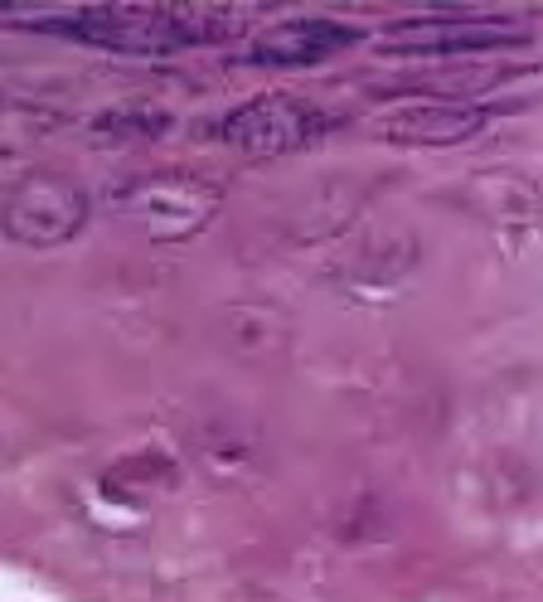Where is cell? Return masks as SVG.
I'll return each instance as SVG.
<instances>
[{
  "label": "cell",
  "mask_w": 543,
  "mask_h": 602,
  "mask_svg": "<svg viewBox=\"0 0 543 602\" xmlns=\"http://www.w3.org/2000/svg\"><path fill=\"white\" fill-rule=\"evenodd\" d=\"M325 131V112L296 98H252L219 122V141H228L243 155H292L301 146H311Z\"/></svg>",
  "instance_id": "obj_4"
},
{
  "label": "cell",
  "mask_w": 543,
  "mask_h": 602,
  "mask_svg": "<svg viewBox=\"0 0 543 602\" xmlns=\"http://www.w3.org/2000/svg\"><path fill=\"white\" fill-rule=\"evenodd\" d=\"M417 248L407 243V238H389V234H373L359 243V252L349 258V277L355 282H393V277H403L413 268Z\"/></svg>",
  "instance_id": "obj_9"
},
{
  "label": "cell",
  "mask_w": 543,
  "mask_h": 602,
  "mask_svg": "<svg viewBox=\"0 0 543 602\" xmlns=\"http://www.w3.org/2000/svg\"><path fill=\"white\" fill-rule=\"evenodd\" d=\"M88 190L64 171H30L0 195V228L25 248H58L88 224Z\"/></svg>",
  "instance_id": "obj_2"
},
{
  "label": "cell",
  "mask_w": 543,
  "mask_h": 602,
  "mask_svg": "<svg viewBox=\"0 0 543 602\" xmlns=\"http://www.w3.org/2000/svg\"><path fill=\"white\" fill-rule=\"evenodd\" d=\"M490 122L486 107H466L451 98H427V102H407L379 117V137L398 141V146H456V141L476 137Z\"/></svg>",
  "instance_id": "obj_6"
},
{
  "label": "cell",
  "mask_w": 543,
  "mask_h": 602,
  "mask_svg": "<svg viewBox=\"0 0 543 602\" xmlns=\"http://www.w3.org/2000/svg\"><path fill=\"white\" fill-rule=\"evenodd\" d=\"M20 25L68 34V40H88L98 49H127V54H151V49H185V44H214L243 30V15L219 5H83L64 15H15Z\"/></svg>",
  "instance_id": "obj_1"
},
{
  "label": "cell",
  "mask_w": 543,
  "mask_h": 602,
  "mask_svg": "<svg viewBox=\"0 0 543 602\" xmlns=\"http://www.w3.org/2000/svg\"><path fill=\"white\" fill-rule=\"evenodd\" d=\"M88 131L98 141H151V137H165V131H171V107L131 98V102L102 107V112L88 122Z\"/></svg>",
  "instance_id": "obj_8"
},
{
  "label": "cell",
  "mask_w": 543,
  "mask_h": 602,
  "mask_svg": "<svg viewBox=\"0 0 543 602\" xmlns=\"http://www.w3.org/2000/svg\"><path fill=\"white\" fill-rule=\"evenodd\" d=\"M355 40H359V30L340 25V20H325V15H316V20H286V25H276V30L262 34L243 58H248V64H276V68L316 64V58L345 49V44H355Z\"/></svg>",
  "instance_id": "obj_7"
},
{
  "label": "cell",
  "mask_w": 543,
  "mask_h": 602,
  "mask_svg": "<svg viewBox=\"0 0 543 602\" xmlns=\"http://www.w3.org/2000/svg\"><path fill=\"white\" fill-rule=\"evenodd\" d=\"M389 54H480V49H510L524 44V30L500 15H422L393 20L383 34Z\"/></svg>",
  "instance_id": "obj_5"
},
{
  "label": "cell",
  "mask_w": 543,
  "mask_h": 602,
  "mask_svg": "<svg viewBox=\"0 0 543 602\" xmlns=\"http://www.w3.org/2000/svg\"><path fill=\"white\" fill-rule=\"evenodd\" d=\"M122 204L155 243H180V238H195L209 228V219L223 204V190L195 171H155L127 185Z\"/></svg>",
  "instance_id": "obj_3"
}]
</instances>
